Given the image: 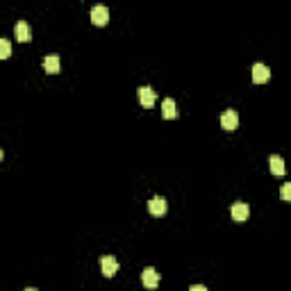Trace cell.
<instances>
[{"mask_svg":"<svg viewBox=\"0 0 291 291\" xmlns=\"http://www.w3.org/2000/svg\"><path fill=\"white\" fill-rule=\"evenodd\" d=\"M221 127L227 132L236 130V127H239V114H236L234 109H225V112L221 114Z\"/></svg>","mask_w":291,"mask_h":291,"instance_id":"2","label":"cell"},{"mask_svg":"<svg viewBox=\"0 0 291 291\" xmlns=\"http://www.w3.org/2000/svg\"><path fill=\"white\" fill-rule=\"evenodd\" d=\"M100 268H103V275L105 277H114L118 271V259L112 257V255H105L103 259H100Z\"/></svg>","mask_w":291,"mask_h":291,"instance_id":"6","label":"cell"},{"mask_svg":"<svg viewBox=\"0 0 291 291\" xmlns=\"http://www.w3.org/2000/svg\"><path fill=\"white\" fill-rule=\"evenodd\" d=\"M189 291H207V286H203V284H193Z\"/></svg>","mask_w":291,"mask_h":291,"instance_id":"15","label":"cell"},{"mask_svg":"<svg viewBox=\"0 0 291 291\" xmlns=\"http://www.w3.org/2000/svg\"><path fill=\"white\" fill-rule=\"evenodd\" d=\"M12 55V43L7 39H0V59H7Z\"/></svg>","mask_w":291,"mask_h":291,"instance_id":"13","label":"cell"},{"mask_svg":"<svg viewBox=\"0 0 291 291\" xmlns=\"http://www.w3.org/2000/svg\"><path fill=\"white\" fill-rule=\"evenodd\" d=\"M23 291H36V289H34V286H27V289H23Z\"/></svg>","mask_w":291,"mask_h":291,"instance_id":"16","label":"cell"},{"mask_svg":"<svg viewBox=\"0 0 291 291\" xmlns=\"http://www.w3.org/2000/svg\"><path fill=\"white\" fill-rule=\"evenodd\" d=\"M43 68H45V73H50V75H57L59 68H62V62H59V55H45V59H43Z\"/></svg>","mask_w":291,"mask_h":291,"instance_id":"9","label":"cell"},{"mask_svg":"<svg viewBox=\"0 0 291 291\" xmlns=\"http://www.w3.org/2000/svg\"><path fill=\"white\" fill-rule=\"evenodd\" d=\"M168 209V200L164 198V196H155V198H150L148 203V212L153 214V216H164Z\"/></svg>","mask_w":291,"mask_h":291,"instance_id":"3","label":"cell"},{"mask_svg":"<svg viewBox=\"0 0 291 291\" xmlns=\"http://www.w3.org/2000/svg\"><path fill=\"white\" fill-rule=\"evenodd\" d=\"M155 100H157V95H155L153 86H139V103L143 107H153Z\"/></svg>","mask_w":291,"mask_h":291,"instance_id":"7","label":"cell"},{"mask_svg":"<svg viewBox=\"0 0 291 291\" xmlns=\"http://www.w3.org/2000/svg\"><path fill=\"white\" fill-rule=\"evenodd\" d=\"M3 157H5V153H3V150H0V162H3Z\"/></svg>","mask_w":291,"mask_h":291,"instance_id":"17","label":"cell"},{"mask_svg":"<svg viewBox=\"0 0 291 291\" xmlns=\"http://www.w3.org/2000/svg\"><path fill=\"white\" fill-rule=\"evenodd\" d=\"M141 282H143L146 289H157V284H159V273L155 271L153 266L143 268V271H141Z\"/></svg>","mask_w":291,"mask_h":291,"instance_id":"5","label":"cell"},{"mask_svg":"<svg viewBox=\"0 0 291 291\" xmlns=\"http://www.w3.org/2000/svg\"><path fill=\"white\" fill-rule=\"evenodd\" d=\"M280 193H282V200H284V203H289V200H291V184H289V182L282 186Z\"/></svg>","mask_w":291,"mask_h":291,"instance_id":"14","label":"cell"},{"mask_svg":"<svg viewBox=\"0 0 291 291\" xmlns=\"http://www.w3.org/2000/svg\"><path fill=\"white\" fill-rule=\"evenodd\" d=\"M230 212H232V218H234V221H239V223H244L246 218L250 216V207L246 203H234Z\"/></svg>","mask_w":291,"mask_h":291,"instance_id":"8","label":"cell"},{"mask_svg":"<svg viewBox=\"0 0 291 291\" xmlns=\"http://www.w3.org/2000/svg\"><path fill=\"white\" fill-rule=\"evenodd\" d=\"M14 34H16V39L23 41V43L32 39V30H30V25H27L25 21H18L16 25H14Z\"/></svg>","mask_w":291,"mask_h":291,"instance_id":"10","label":"cell"},{"mask_svg":"<svg viewBox=\"0 0 291 291\" xmlns=\"http://www.w3.org/2000/svg\"><path fill=\"white\" fill-rule=\"evenodd\" d=\"M268 168H271L273 175H284V159L280 155H271L268 157Z\"/></svg>","mask_w":291,"mask_h":291,"instance_id":"11","label":"cell"},{"mask_svg":"<svg viewBox=\"0 0 291 291\" xmlns=\"http://www.w3.org/2000/svg\"><path fill=\"white\" fill-rule=\"evenodd\" d=\"M89 18H91L93 25H107L109 23V9L105 7V5H95V7H91Z\"/></svg>","mask_w":291,"mask_h":291,"instance_id":"1","label":"cell"},{"mask_svg":"<svg viewBox=\"0 0 291 291\" xmlns=\"http://www.w3.org/2000/svg\"><path fill=\"white\" fill-rule=\"evenodd\" d=\"M271 80V68L266 64H253V82L255 84H264Z\"/></svg>","mask_w":291,"mask_h":291,"instance_id":"4","label":"cell"},{"mask_svg":"<svg viewBox=\"0 0 291 291\" xmlns=\"http://www.w3.org/2000/svg\"><path fill=\"white\" fill-rule=\"evenodd\" d=\"M162 116H164V118H175V116H177L175 100H173V98H166V100L162 103Z\"/></svg>","mask_w":291,"mask_h":291,"instance_id":"12","label":"cell"}]
</instances>
